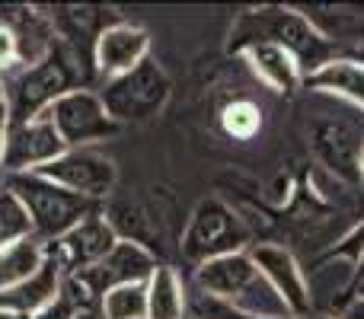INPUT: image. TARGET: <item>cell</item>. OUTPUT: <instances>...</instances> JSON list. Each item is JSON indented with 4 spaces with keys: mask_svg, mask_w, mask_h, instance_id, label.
I'll list each match as a JSON object with an SVG mask.
<instances>
[{
    "mask_svg": "<svg viewBox=\"0 0 364 319\" xmlns=\"http://www.w3.org/2000/svg\"><path fill=\"white\" fill-rule=\"evenodd\" d=\"M157 256L147 249L144 243H134V239H119V243L109 249V256L102 262H96L93 269L80 271V281L100 301L106 291L122 288V284H147L151 275L157 271Z\"/></svg>",
    "mask_w": 364,
    "mask_h": 319,
    "instance_id": "cell-11",
    "label": "cell"
},
{
    "mask_svg": "<svg viewBox=\"0 0 364 319\" xmlns=\"http://www.w3.org/2000/svg\"><path fill=\"white\" fill-rule=\"evenodd\" d=\"M45 252H48V243H42L38 237L19 239L10 249L0 252V294L26 284L45 262Z\"/></svg>",
    "mask_w": 364,
    "mask_h": 319,
    "instance_id": "cell-18",
    "label": "cell"
},
{
    "mask_svg": "<svg viewBox=\"0 0 364 319\" xmlns=\"http://www.w3.org/2000/svg\"><path fill=\"white\" fill-rule=\"evenodd\" d=\"M272 42L297 61L304 80L336 58V42H329L297 6H262L237 19L230 32V48L243 51L246 45Z\"/></svg>",
    "mask_w": 364,
    "mask_h": 319,
    "instance_id": "cell-2",
    "label": "cell"
},
{
    "mask_svg": "<svg viewBox=\"0 0 364 319\" xmlns=\"http://www.w3.org/2000/svg\"><path fill=\"white\" fill-rule=\"evenodd\" d=\"M64 278H68V265H64L58 246L48 243L42 269H38L26 284H19V288L0 294V310H6V313H19V316L29 319L32 313H38L45 303L55 301L58 291H61V284H64Z\"/></svg>",
    "mask_w": 364,
    "mask_h": 319,
    "instance_id": "cell-14",
    "label": "cell"
},
{
    "mask_svg": "<svg viewBox=\"0 0 364 319\" xmlns=\"http://www.w3.org/2000/svg\"><path fill=\"white\" fill-rule=\"evenodd\" d=\"M19 64H23V48H19L16 32L6 23H0V74L19 67Z\"/></svg>",
    "mask_w": 364,
    "mask_h": 319,
    "instance_id": "cell-24",
    "label": "cell"
},
{
    "mask_svg": "<svg viewBox=\"0 0 364 319\" xmlns=\"http://www.w3.org/2000/svg\"><path fill=\"white\" fill-rule=\"evenodd\" d=\"M0 319H26V316H19V313H6V310H0Z\"/></svg>",
    "mask_w": 364,
    "mask_h": 319,
    "instance_id": "cell-27",
    "label": "cell"
},
{
    "mask_svg": "<svg viewBox=\"0 0 364 319\" xmlns=\"http://www.w3.org/2000/svg\"><path fill=\"white\" fill-rule=\"evenodd\" d=\"M250 256L256 262V269L262 271V278L284 301V307L291 310V316L310 319L314 297H310V284L304 278V269L294 259V252L278 243H256V246H250Z\"/></svg>",
    "mask_w": 364,
    "mask_h": 319,
    "instance_id": "cell-10",
    "label": "cell"
},
{
    "mask_svg": "<svg viewBox=\"0 0 364 319\" xmlns=\"http://www.w3.org/2000/svg\"><path fill=\"white\" fill-rule=\"evenodd\" d=\"M4 185L10 188L19 198V205L26 207L32 220V233H36L42 243H55L64 233H70L80 220L93 217L102 211V205L74 195L68 188H61L58 182L45 179L38 173H26V175H10L4 179Z\"/></svg>",
    "mask_w": 364,
    "mask_h": 319,
    "instance_id": "cell-4",
    "label": "cell"
},
{
    "mask_svg": "<svg viewBox=\"0 0 364 319\" xmlns=\"http://www.w3.org/2000/svg\"><path fill=\"white\" fill-rule=\"evenodd\" d=\"M192 291L208 294L214 301L227 303V307L240 310V313H250V316H269V319L291 316V310L275 294V288L256 269L250 249L198 265L192 271Z\"/></svg>",
    "mask_w": 364,
    "mask_h": 319,
    "instance_id": "cell-3",
    "label": "cell"
},
{
    "mask_svg": "<svg viewBox=\"0 0 364 319\" xmlns=\"http://www.w3.org/2000/svg\"><path fill=\"white\" fill-rule=\"evenodd\" d=\"M100 319H147V284H122L100 297Z\"/></svg>",
    "mask_w": 364,
    "mask_h": 319,
    "instance_id": "cell-20",
    "label": "cell"
},
{
    "mask_svg": "<svg viewBox=\"0 0 364 319\" xmlns=\"http://www.w3.org/2000/svg\"><path fill=\"white\" fill-rule=\"evenodd\" d=\"M96 77L93 55L68 45L64 38L55 36V45L48 55L38 58L36 64L19 70L13 87L6 90V106H10L13 121L38 119L51 109V102L61 99L70 90H93L90 80Z\"/></svg>",
    "mask_w": 364,
    "mask_h": 319,
    "instance_id": "cell-1",
    "label": "cell"
},
{
    "mask_svg": "<svg viewBox=\"0 0 364 319\" xmlns=\"http://www.w3.org/2000/svg\"><path fill=\"white\" fill-rule=\"evenodd\" d=\"M310 319H339V316H310Z\"/></svg>",
    "mask_w": 364,
    "mask_h": 319,
    "instance_id": "cell-31",
    "label": "cell"
},
{
    "mask_svg": "<svg viewBox=\"0 0 364 319\" xmlns=\"http://www.w3.org/2000/svg\"><path fill=\"white\" fill-rule=\"evenodd\" d=\"M96 93L115 125H141V121H151L157 112H164L166 99H170V77L154 58H147L128 74L102 80V90Z\"/></svg>",
    "mask_w": 364,
    "mask_h": 319,
    "instance_id": "cell-6",
    "label": "cell"
},
{
    "mask_svg": "<svg viewBox=\"0 0 364 319\" xmlns=\"http://www.w3.org/2000/svg\"><path fill=\"white\" fill-rule=\"evenodd\" d=\"M188 316L192 319H269V316H250L240 313V310L227 307V303L214 301L208 294H198V291L188 288ZM284 319H297V316H284Z\"/></svg>",
    "mask_w": 364,
    "mask_h": 319,
    "instance_id": "cell-23",
    "label": "cell"
},
{
    "mask_svg": "<svg viewBox=\"0 0 364 319\" xmlns=\"http://www.w3.org/2000/svg\"><path fill=\"white\" fill-rule=\"evenodd\" d=\"M364 275V249H361V256H358V278Z\"/></svg>",
    "mask_w": 364,
    "mask_h": 319,
    "instance_id": "cell-29",
    "label": "cell"
},
{
    "mask_svg": "<svg viewBox=\"0 0 364 319\" xmlns=\"http://www.w3.org/2000/svg\"><path fill=\"white\" fill-rule=\"evenodd\" d=\"M240 55L250 61L252 74L269 90H275V93H294L304 83V74H301V67H297V61L284 48H278V45L256 42V45H246Z\"/></svg>",
    "mask_w": 364,
    "mask_h": 319,
    "instance_id": "cell-15",
    "label": "cell"
},
{
    "mask_svg": "<svg viewBox=\"0 0 364 319\" xmlns=\"http://www.w3.org/2000/svg\"><path fill=\"white\" fill-rule=\"evenodd\" d=\"M68 147L61 144L58 131L51 128L48 115H38L29 121H10V134H6L4 160H0V175H26L38 173L42 166H48L51 160H58Z\"/></svg>",
    "mask_w": 364,
    "mask_h": 319,
    "instance_id": "cell-9",
    "label": "cell"
},
{
    "mask_svg": "<svg viewBox=\"0 0 364 319\" xmlns=\"http://www.w3.org/2000/svg\"><path fill=\"white\" fill-rule=\"evenodd\" d=\"M0 106H6V83H4V77H0Z\"/></svg>",
    "mask_w": 364,
    "mask_h": 319,
    "instance_id": "cell-26",
    "label": "cell"
},
{
    "mask_svg": "<svg viewBox=\"0 0 364 319\" xmlns=\"http://www.w3.org/2000/svg\"><path fill=\"white\" fill-rule=\"evenodd\" d=\"M246 246H250V227L243 224V217L220 198H205L188 217L179 249L182 259L192 269H198L211 259L246 252Z\"/></svg>",
    "mask_w": 364,
    "mask_h": 319,
    "instance_id": "cell-5",
    "label": "cell"
},
{
    "mask_svg": "<svg viewBox=\"0 0 364 319\" xmlns=\"http://www.w3.org/2000/svg\"><path fill=\"white\" fill-rule=\"evenodd\" d=\"M38 175L58 182L61 188L74 195H83V198L102 201L112 195L115 182H119V169L115 163L106 157V153L93 151V147H77V151H64L58 160H51L48 166L38 169Z\"/></svg>",
    "mask_w": 364,
    "mask_h": 319,
    "instance_id": "cell-8",
    "label": "cell"
},
{
    "mask_svg": "<svg viewBox=\"0 0 364 319\" xmlns=\"http://www.w3.org/2000/svg\"><path fill=\"white\" fill-rule=\"evenodd\" d=\"M358 297H364V275L358 278Z\"/></svg>",
    "mask_w": 364,
    "mask_h": 319,
    "instance_id": "cell-30",
    "label": "cell"
},
{
    "mask_svg": "<svg viewBox=\"0 0 364 319\" xmlns=\"http://www.w3.org/2000/svg\"><path fill=\"white\" fill-rule=\"evenodd\" d=\"M115 243H119V233L109 224L106 207H102L100 214H93V217L80 220V224L70 233H64L61 239H55L58 252H61L64 265H68V275H80V271L93 269L96 262H102V259L109 256V249H112Z\"/></svg>",
    "mask_w": 364,
    "mask_h": 319,
    "instance_id": "cell-13",
    "label": "cell"
},
{
    "mask_svg": "<svg viewBox=\"0 0 364 319\" xmlns=\"http://www.w3.org/2000/svg\"><path fill=\"white\" fill-rule=\"evenodd\" d=\"M358 169H361V175H364V144H361V151H358Z\"/></svg>",
    "mask_w": 364,
    "mask_h": 319,
    "instance_id": "cell-28",
    "label": "cell"
},
{
    "mask_svg": "<svg viewBox=\"0 0 364 319\" xmlns=\"http://www.w3.org/2000/svg\"><path fill=\"white\" fill-rule=\"evenodd\" d=\"M29 237H36V233H32V220L26 214V207L19 205V198L10 188L0 185V252Z\"/></svg>",
    "mask_w": 364,
    "mask_h": 319,
    "instance_id": "cell-21",
    "label": "cell"
},
{
    "mask_svg": "<svg viewBox=\"0 0 364 319\" xmlns=\"http://www.w3.org/2000/svg\"><path fill=\"white\" fill-rule=\"evenodd\" d=\"M45 115H48L51 128L58 131V138L68 151L93 147L119 131V125L109 119L96 90H70L61 99L51 102V109Z\"/></svg>",
    "mask_w": 364,
    "mask_h": 319,
    "instance_id": "cell-7",
    "label": "cell"
},
{
    "mask_svg": "<svg viewBox=\"0 0 364 319\" xmlns=\"http://www.w3.org/2000/svg\"><path fill=\"white\" fill-rule=\"evenodd\" d=\"M147 319H188V284L173 265H157L147 281Z\"/></svg>",
    "mask_w": 364,
    "mask_h": 319,
    "instance_id": "cell-17",
    "label": "cell"
},
{
    "mask_svg": "<svg viewBox=\"0 0 364 319\" xmlns=\"http://www.w3.org/2000/svg\"><path fill=\"white\" fill-rule=\"evenodd\" d=\"M339 319H364V297L355 294V301H348V307L339 313Z\"/></svg>",
    "mask_w": 364,
    "mask_h": 319,
    "instance_id": "cell-25",
    "label": "cell"
},
{
    "mask_svg": "<svg viewBox=\"0 0 364 319\" xmlns=\"http://www.w3.org/2000/svg\"><path fill=\"white\" fill-rule=\"evenodd\" d=\"M304 83H307L310 90L339 96V99L364 109V61H355V58H333V61L323 64L316 74H310Z\"/></svg>",
    "mask_w": 364,
    "mask_h": 319,
    "instance_id": "cell-16",
    "label": "cell"
},
{
    "mask_svg": "<svg viewBox=\"0 0 364 319\" xmlns=\"http://www.w3.org/2000/svg\"><path fill=\"white\" fill-rule=\"evenodd\" d=\"M151 58V36L134 23H106L93 42V70L102 80L122 77Z\"/></svg>",
    "mask_w": 364,
    "mask_h": 319,
    "instance_id": "cell-12",
    "label": "cell"
},
{
    "mask_svg": "<svg viewBox=\"0 0 364 319\" xmlns=\"http://www.w3.org/2000/svg\"><path fill=\"white\" fill-rule=\"evenodd\" d=\"M188 319H192V316H188Z\"/></svg>",
    "mask_w": 364,
    "mask_h": 319,
    "instance_id": "cell-32",
    "label": "cell"
},
{
    "mask_svg": "<svg viewBox=\"0 0 364 319\" xmlns=\"http://www.w3.org/2000/svg\"><path fill=\"white\" fill-rule=\"evenodd\" d=\"M220 125H224V131L230 134V138L250 141L252 134L262 128V109L250 99H233L230 106H224V112H220Z\"/></svg>",
    "mask_w": 364,
    "mask_h": 319,
    "instance_id": "cell-22",
    "label": "cell"
},
{
    "mask_svg": "<svg viewBox=\"0 0 364 319\" xmlns=\"http://www.w3.org/2000/svg\"><path fill=\"white\" fill-rule=\"evenodd\" d=\"M100 301L96 294L80 281L77 275H68L58 291V297L51 303H45L38 313H32L29 319H83V316H93Z\"/></svg>",
    "mask_w": 364,
    "mask_h": 319,
    "instance_id": "cell-19",
    "label": "cell"
}]
</instances>
